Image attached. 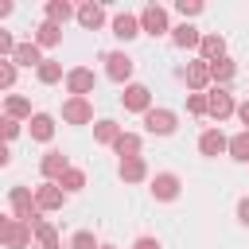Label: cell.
<instances>
[{"mask_svg":"<svg viewBox=\"0 0 249 249\" xmlns=\"http://www.w3.org/2000/svg\"><path fill=\"white\" fill-rule=\"evenodd\" d=\"M8 202H12V218L16 222H27V226L39 222V206H35V195L27 187H12L8 191Z\"/></svg>","mask_w":249,"mask_h":249,"instance_id":"obj_1","label":"cell"},{"mask_svg":"<svg viewBox=\"0 0 249 249\" xmlns=\"http://www.w3.org/2000/svg\"><path fill=\"white\" fill-rule=\"evenodd\" d=\"M233 113H237V105H233V93H230V89H222V86H218V89H210V93H206V117H214V121L222 124V121H226V117H233Z\"/></svg>","mask_w":249,"mask_h":249,"instance_id":"obj_2","label":"cell"},{"mask_svg":"<svg viewBox=\"0 0 249 249\" xmlns=\"http://www.w3.org/2000/svg\"><path fill=\"white\" fill-rule=\"evenodd\" d=\"M175 124H179V117H175L171 109H156V105H152V109L144 113V128H148L152 136H171Z\"/></svg>","mask_w":249,"mask_h":249,"instance_id":"obj_3","label":"cell"},{"mask_svg":"<svg viewBox=\"0 0 249 249\" xmlns=\"http://www.w3.org/2000/svg\"><path fill=\"white\" fill-rule=\"evenodd\" d=\"M179 191H183V183H179L175 171H160V175H152V198H156V202H175Z\"/></svg>","mask_w":249,"mask_h":249,"instance_id":"obj_4","label":"cell"},{"mask_svg":"<svg viewBox=\"0 0 249 249\" xmlns=\"http://www.w3.org/2000/svg\"><path fill=\"white\" fill-rule=\"evenodd\" d=\"M121 105H124L128 113H148V109H152V89H148V86H140V82H132V86H124Z\"/></svg>","mask_w":249,"mask_h":249,"instance_id":"obj_5","label":"cell"},{"mask_svg":"<svg viewBox=\"0 0 249 249\" xmlns=\"http://www.w3.org/2000/svg\"><path fill=\"white\" fill-rule=\"evenodd\" d=\"M62 121H66V124H89V121H93L89 97H66V101H62Z\"/></svg>","mask_w":249,"mask_h":249,"instance_id":"obj_6","label":"cell"},{"mask_svg":"<svg viewBox=\"0 0 249 249\" xmlns=\"http://www.w3.org/2000/svg\"><path fill=\"white\" fill-rule=\"evenodd\" d=\"M140 31H148V35H167V31H171V27H167V8L148 4V8L140 12Z\"/></svg>","mask_w":249,"mask_h":249,"instance_id":"obj_7","label":"cell"},{"mask_svg":"<svg viewBox=\"0 0 249 249\" xmlns=\"http://www.w3.org/2000/svg\"><path fill=\"white\" fill-rule=\"evenodd\" d=\"M93 70H86V66H74V70H66V89H70V97H86V93H93Z\"/></svg>","mask_w":249,"mask_h":249,"instance_id":"obj_8","label":"cell"},{"mask_svg":"<svg viewBox=\"0 0 249 249\" xmlns=\"http://www.w3.org/2000/svg\"><path fill=\"white\" fill-rule=\"evenodd\" d=\"M62 202H66V191H62L58 183L35 187V206H39V214H43V210H62Z\"/></svg>","mask_w":249,"mask_h":249,"instance_id":"obj_9","label":"cell"},{"mask_svg":"<svg viewBox=\"0 0 249 249\" xmlns=\"http://www.w3.org/2000/svg\"><path fill=\"white\" fill-rule=\"evenodd\" d=\"M105 74H109L113 82H128V78H132V58H128L124 51H109V54H105Z\"/></svg>","mask_w":249,"mask_h":249,"instance_id":"obj_10","label":"cell"},{"mask_svg":"<svg viewBox=\"0 0 249 249\" xmlns=\"http://www.w3.org/2000/svg\"><path fill=\"white\" fill-rule=\"evenodd\" d=\"M183 82L191 86V93H206V86H210V66H206L202 58H198V62H187Z\"/></svg>","mask_w":249,"mask_h":249,"instance_id":"obj_11","label":"cell"},{"mask_svg":"<svg viewBox=\"0 0 249 249\" xmlns=\"http://www.w3.org/2000/svg\"><path fill=\"white\" fill-rule=\"evenodd\" d=\"M226 148H230V136H226L222 128H206V132L198 136V152H202V156H222Z\"/></svg>","mask_w":249,"mask_h":249,"instance_id":"obj_12","label":"cell"},{"mask_svg":"<svg viewBox=\"0 0 249 249\" xmlns=\"http://www.w3.org/2000/svg\"><path fill=\"white\" fill-rule=\"evenodd\" d=\"M113 35L124 39V43L136 39V35H140V16H132V12H117V16H113Z\"/></svg>","mask_w":249,"mask_h":249,"instance_id":"obj_13","label":"cell"},{"mask_svg":"<svg viewBox=\"0 0 249 249\" xmlns=\"http://www.w3.org/2000/svg\"><path fill=\"white\" fill-rule=\"evenodd\" d=\"M66 167H70V163H66V156H62V152H47V156H43V163H39V171H43V179H47V183H58Z\"/></svg>","mask_w":249,"mask_h":249,"instance_id":"obj_14","label":"cell"},{"mask_svg":"<svg viewBox=\"0 0 249 249\" xmlns=\"http://www.w3.org/2000/svg\"><path fill=\"white\" fill-rule=\"evenodd\" d=\"M171 43L183 47V51H191V47L202 43V31H198L195 23H179V27H171Z\"/></svg>","mask_w":249,"mask_h":249,"instance_id":"obj_15","label":"cell"},{"mask_svg":"<svg viewBox=\"0 0 249 249\" xmlns=\"http://www.w3.org/2000/svg\"><path fill=\"white\" fill-rule=\"evenodd\" d=\"M12 62L16 66H43V54H39V47H35V39L31 43H16V51H12Z\"/></svg>","mask_w":249,"mask_h":249,"instance_id":"obj_16","label":"cell"},{"mask_svg":"<svg viewBox=\"0 0 249 249\" xmlns=\"http://www.w3.org/2000/svg\"><path fill=\"white\" fill-rule=\"evenodd\" d=\"M78 23H82L86 31H97V27L105 23V8H101V4H93V0H89V4H82V8H78Z\"/></svg>","mask_w":249,"mask_h":249,"instance_id":"obj_17","label":"cell"},{"mask_svg":"<svg viewBox=\"0 0 249 249\" xmlns=\"http://www.w3.org/2000/svg\"><path fill=\"white\" fill-rule=\"evenodd\" d=\"M198 51H202V62H218V58H226V39L210 31V35H202Z\"/></svg>","mask_w":249,"mask_h":249,"instance_id":"obj_18","label":"cell"},{"mask_svg":"<svg viewBox=\"0 0 249 249\" xmlns=\"http://www.w3.org/2000/svg\"><path fill=\"white\" fill-rule=\"evenodd\" d=\"M4 117H12V121H31L35 113H31V101H27L23 93H12V97L4 101Z\"/></svg>","mask_w":249,"mask_h":249,"instance_id":"obj_19","label":"cell"},{"mask_svg":"<svg viewBox=\"0 0 249 249\" xmlns=\"http://www.w3.org/2000/svg\"><path fill=\"white\" fill-rule=\"evenodd\" d=\"M121 179L124 183H144L148 179V163H144V156H136V160H121Z\"/></svg>","mask_w":249,"mask_h":249,"instance_id":"obj_20","label":"cell"},{"mask_svg":"<svg viewBox=\"0 0 249 249\" xmlns=\"http://www.w3.org/2000/svg\"><path fill=\"white\" fill-rule=\"evenodd\" d=\"M113 152H117L121 160H136V156H140V136H136V132H121V136L113 140Z\"/></svg>","mask_w":249,"mask_h":249,"instance_id":"obj_21","label":"cell"},{"mask_svg":"<svg viewBox=\"0 0 249 249\" xmlns=\"http://www.w3.org/2000/svg\"><path fill=\"white\" fill-rule=\"evenodd\" d=\"M43 12H47V23H54V27H62L70 16H78L66 0H47V8H43Z\"/></svg>","mask_w":249,"mask_h":249,"instance_id":"obj_22","label":"cell"},{"mask_svg":"<svg viewBox=\"0 0 249 249\" xmlns=\"http://www.w3.org/2000/svg\"><path fill=\"white\" fill-rule=\"evenodd\" d=\"M62 43V27H54V23H39V31H35V47L43 51V47H58Z\"/></svg>","mask_w":249,"mask_h":249,"instance_id":"obj_23","label":"cell"},{"mask_svg":"<svg viewBox=\"0 0 249 249\" xmlns=\"http://www.w3.org/2000/svg\"><path fill=\"white\" fill-rule=\"evenodd\" d=\"M206 66H210V82H214V86H226V82L237 74L233 58H218V62H206Z\"/></svg>","mask_w":249,"mask_h":249,"instance_id":"obj_24","label":"cell"},{"mask_svg":"<svg viewBox=\"0 0 249 249\" xmlns=\"http://www.w3.org/2000/svg\"><path fill=\"white\" fill-rule=\"evenodd\" d=\"M27 124H31V140H51L54 136V117H47V113H35Z\"/></svg>","mask_w":249,"mask_h":249,"instance_id":"obj_25","label":"cell"},{"mask_svg":"<svg viewBox=\"0 0 249 249\" xmlns=\"http://www.w3.org/2000/svg\"><path fill=\"white\" fill-rule=\"evenodd\" d=\"M31 230H35V241H39V249H58V230H54L51 222H43V218H39Z\"/></svg>","mask_w":249,"mask_h":249,"instance_id":"obj_26","label":"cell"},{"mask_svg":"<svg viewBox=\"0 0 249 249\" xmlns=\"http://www.w3.org/2000/svg\"><path fill=\"white\" fill-rule=\"evenodd\" d=\"M35 78H39L43 86H54V82H62L66 74H62V62H54V58H43V66L35 70Z\"/></svg>","mask_w":249,"mask_h":249,"instance_id":"obj_27","label":"cell"},{"mask_svg":"<svg viewBox=\"0 0 249 249\" xmlns=\"http://www.w3.org/2000/svg\"><path fill=\"white\" fill-rule=\"evenodd\" d=\"M31 237H35V230H31L27 222H16V226H12V237H8V245H4V249H27V245H31Z\"/></svg>","mask_w":249,"mask_h":249,"instance_id":"obj_28","label":"cell"},{"mask_svg":"<svg viewBox=\"0 0 249 249\" xmlns=\"http://www.w3.org/2000/svg\"><path fill=\"white\" fill-rule=\"evenodd\" d=\"M58 187H62L66 195L82 191V187H86V171H82V167H66V171H62V179H58Z\"/></svg>","mask_w":249,"mask_h":249,"instance_id":"obj_29","label":"cell"},{"mask_svg":"<svg viewBox=\"0 0 249 249\" xmlns=\"http://www.w3.org/2000/svg\"><path fill=\"white\" fill-rule=\"evenodd\" d=\"M226 152H230L237 163H249V132L241 128L237 136H230V148H226Z\"/></svg>","mask_w":249,"mask_h":249,"instance_id":"obj_30","label":"cell"},{"mask_svg":"<svg viewBox=\"0 0 249 249\" xmlns=\"http://www.w3.org/2000/svg\"><path fill=\"white\" fill-rule=\"evenodd\" d=\"M117 136H121L117 121H97V124H93V140H97V144H113Z\"/></svg>","mask_w":249,"mask_h":249,"instance_id":"obj_31","label":"cell"},{"mask_svg":"<svg viewBox=\"0 0 249 249\" xmlns=\"http://www.w3.org/2000/svg\"><path fill=\"white\" fill-rule=\"evenodd\" d=\"M16 86V62L0 58V89H12Z\"/></svg>","mask_w":249,"mask_h":249,"instance_id":"obj_32","label":"cell"},{"mask_svg":"<svg viewBox=\"0 0 249 249\" xmlns=\"http://www.w3.org/2000/svg\"><path fill=\"white\" fill-rule=\"evenodd\" d=\"M70 249H101V245L93 241V233H89V230H78V233L70 237Z\"/></svg>","mask_w":249,"mask_h":249,"instance_id":"obj_33","label":"cell"},{"mask_svg":"<svg viewBox=\"0 0 249 249\" xmlns=\"http://www.w3.org/2000/svg\"><path fill=\"white\" fill-rule=\"evenodd\" d=\"M187 113L191 117H206V93H191L187 97Z\"/></svg>","mask_w":249,"mask_h":249,"instance_id":"obj_34","label":"cell"},{"mask_svg":"<svg viewBox=\"0 0 249 249\" xmlns=\"http://www.w3.org/2000/svg\"><path fill=\"white\" fill-rule=\"evenodd\" d=\"M175 12H179V16H183V23H187L191 16H198V12H202V4H198V0H179V4H175Z\"/></svg>","mask_w":249,"mask_h":249,"instance_id":"obj_35","label":"cell"},{"mask_svg":"<svg viewBox=\"0 0 249 249\" xmlns=\"http://www.w3.org/2000/svg\"><path fill=\"white\" fill-rule=\"evenodd\" d=\"M16 136H19V121L0 117V140H16Z\"/></svg>","mask_w":249,"mask_h":249,"instance_id":"obj_36","label":"cell"},{"mask_svg":"<svg viewBox=\"0 0 249 249\" xmlns=\"http://www.w3.org/2000/svg\"><path fill=\"white\" fill-rule=\"evenodd\" d=\"M12 51H16V39H12V31L0 27V58H12Z\"/></svg>","mask_w":249,"mask_h":249,"instance_id":"obj_37","label":"cell"},{"mask_svg":"<svg viewBox=\"0 0 249 249\" xmlns=\"http://www.w3.org/2000/svg\"><path fill=\"white\" fill-rule=\"evenodd\" d=\"M12 226H16V218L0 214V245H8V237H12Z\"/></svg>","mask_w":249,"mask_h":249,"instance_id":"obj_38","label":"cell"},{"mask_svg":"<svg viewBox=\"0 0 249 249\" xmlns=\"http://www.w3.org/2000/svg\"><path fill=\"white\" fill-rule=\"evenodd\" d=\"M237 222H241V226H249V195L237 202Z\"/></svg>","mask_w":249,"mask_h":249,"instance_id":"obj_39","label":"cell"},{"mask_svg":"<svg viewBox=\"0 0 249 249\" xmlns=\"http://www.w3.org/2000/svg\"><path fill=\"white\" fill-rule=\"evenodd\" d=\"M132 249H160V241H156V237H136Z\"/></svg>","mask_w":249,"mask_h":249,"instance_id":"obj_40","label":"cell"},{"mask_svg":"<svg viewBox=\"0 0 249 249\" xmlns=\"http://www.w3.org/2000/svg\"><path fill=\"white\" fill-rule=\"evenodd\" d=\"M237 121H241V124H245V132H249V101H241V105H237Z\"/></svg>","mask_w":249,"mask_h":249,"instance_id":"obj_41","label":"cell"},{"mask_svg":"<svg viewBox=\"0 0 249 249\" xmlns=\"http://www.w3.org/2000/svg\"><path fill=\"white\" fill-rule=\"evenodd\" d=\"M8 163H12V152H8V144L0 140V167H8Z\"/></svg>","mask_w":249,"mask_h":249,"instance_id":"obj_42","label":"cell"},{"mask_svg":"<svg viewBox=\"0 0 249 249\" xmlns=\"http://www.w3.org/2000/svg\"><path fill=\"white\" fill-rule=\"evenodd\" d=\"M4 16H12V0H0V19Z\"/></svg>","mask_w":249,"mask_h":249,"instance_id":"obj_43","label":"cell"},{"mask_svg":"<svg viewBox=\"0 0 249 249\" xmlns=\"http://www.w3.org/2000/svg\"><path fill=\"white\" fill-rule=\"evenodd\" d=\"M101 249H117V245H101Z\"/></svg>","mask_w":249,"mask_h":249,"instance_id":"obj_44","label":"cell"}]
</instances>
